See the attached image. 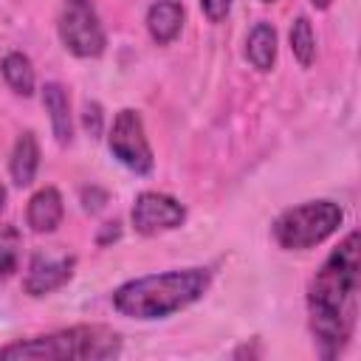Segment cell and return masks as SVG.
Instances as JSON below:
<instances>
[{
	"label": "cell",
	"instance_id": "1",
	"mask_svg": "<svg viewBox=\"0 0 361 361\" xmlns=\"http://www.w3.org/2000/svg\"><path fill=\"white\" fill-rule=\"evenodd\" d=\"M358 231H350L338 248L322 262L307 288L310 330L319 344L322 358H336L355 330L358 313V282H361V257H358Z\"/></svg>",
	"mask_w": 361,
	"mask_h": 361
},
{
	"label": "cell",
	"instance_id": "2",
	"mask_svg": "<svg viewBox=\"0 0 361 361\" xmlns=\"http://www.w3.org/2000/svg\"><path fill=\"white\" fill-rule=\"evenodd\" d=\"M212 274L206 268H175L130 279L113 290V307L127 319H166L209 290Z\"/></svg>",
	"mask_w": 361,
	"mask_h": 361
},
{
	"label": "cell",
	"instance_id": "3",
	"mask_svg": "<svg viewBox=\"0 0 361 361\" xmlns=\"http://www.w3.org/2000/svg\"><path fill=\"white\" fill-rule=\"evenodd\" d=\"M121 353V336L113 333L110 327L102 324H76L65 327L48 336H34V338H20L6 347H0V358H14V361H65V358H113Z\"/></svg>",
	"mask_w": 361,
	"mask_h": 361
},
{
	"label": "cell",
	"instance_id": "4",
	"mask_svg": "<svg viewBox=\"0 0 361 361\" xmlns=\"http://www.w3.org/2000/svg\"><path fill=\"white\" fill-rule=\"evenodd\" d=\"M344 212L333 200H307L302 206L285 209L274 220V240L285 251H305L324 243L333 231H338Z\"/></svg>",
	"mask_w": 361,
	"mask_h": 361
},
{
	"label": "cell",
	"instance_id": "5",
	"mask_svg": "<svg viewBox=\"0 0 361 361\" xmlns=\"http://www.w3.org/2000/svg\"><path fill=\"white\" fill-rule=\"evenodd\" d=\"M59 39L79 59H96L104 54L107 37L96 14L93 0H62L59 8Z\"/></svg>",
	"mask_w": 361,
	"mask_h": 361
},
{
	"label": "cell",
	"instance_id": "6",
	"mask_svg": "<svg viewBox=\"0 0 361 361\" xmlns=\"http://www.w3.org/2000/svg\"><path fill=\"white\" fill-rule=\"evenodd\" d=\"M107 147H110L113 158L118 164H124L130 172H135V175H147L152 169V164H155L152 147H149L147 133H144L141 113L133 110V107H124V110L116 113L110 135H107Z\"/></svg>",
	"mask_w": 361,
	"mask_h": 361
},
{
	"label": "cell",
	"instance_id": "7",
	"mask_svg": "<svg viewBox=\"0 0 361 361\" xmlns=\"http://www.w3.org/2000/svg\"><path fill=\"white\" fill-rule=\"evenodd\" d=\"M130 220L138 234L152 237V234L178 228L186 220V209H183V203H178L175 197H169L164 192H141L133 203Z\"/></svg>",
	"mask_w": 361,
	"mask_h": 361
},
{
	"label": "cell",
	"instance_id": "8",
	"mask_svg": "<svg viewBox=\"0 0 361 361\" xmlns=\"http://www.w3.org/2000/svg\"><path fill=\"white\" fill-rule=\"evenodd\" d=\"M76 268V257L73 254H62V251H37L28 262V274L23 279V290L28 296H48L51 290L62 288Z\"/></svg>",
	"mask_w": 361,
	"mask_h": 361
},
{
	"label": "cell",
	"instance_id": "9",
	"mask_svg": "<svg viewBox=\"0 0 361 361\" xmlns=\"http://www.w3.org/2000/svg\"><path fill=\"white\" fill-rule=\"evenodd\" d=\"M65 206H62V195L54 186H42L31 195L28 209H25V220L31 226V231L37 234H51L56 231V226L62 223Z\"/></svg>",
	"mask_w": 361,
	"mask_h": 361
},
{
	"label": "cell",
	"instance_id": "10",
	"mask_svg": "<svg viewBox=\"0 0 361 361\" xmlns=\"http://www.w3.org/2000/svg\"><path fill=\"white\" fill-rule=\"evenodd\" d=\"M183 28V6L175 0H155L147 11V31L158 45H169Z\"/></svg>",
	"mask_w": 361,
	"mask_h": 361
},
{
	"label": "cell",
	"instance_id": "11",
	"mask_svg": "<svg viewBox=\"0 0 361 361\" xmlns=\"http://www.w3.org/2000/svg\"><path fill=\"white\" fill-rule=\"evenodd\" d=\"M42 104L48 110V118H51V127H54L56 141L59 144H71V138H73V118H71L68 90L59 82H45V87H42Z\"/></svg>",
	"mask_w": 361,
	"mask_h": 361
},
{
	"label": "cell",
	"instance_id": "12",
	"mask_svg": "<svg viewBox=\"0 0 361 361\" xmlns=\"http://www.w3.org/2000/svg\"><path fill=\"white\" fill-rule=\"evenodd\" d=\"M37 166H39V147H37V138L34 133H20L17 141H14V149H11V161H8V172H11V180L14 186H31L34 175H37Z\"/></svg>",
	"mask_w": 361,
	"mask_h": 361
},
{
	"label": "cell",
	"instance_id": "13",
	"mask_svg": "<svg viewBox=\"0 0 361 361\" xmlns=\"http://www.w3.org/2000/svg\"><path fill=\"white\" fill-rule=\"evenodd\" d=\"M245 59L257 71H271L276 62V31L271 23H257L245 39Z\"/></svg>",
	"mask_w": 361,
	"mask_h": 361
},
{
	"label": "cell",
	"instance_id": "14",
	"mask_svg": "<svg viewBox=\"0 0 361 361\" xmlns=\"http://www.w3.org/2000/svg\"><path fill=\"white\" fill-rule=\"evenodd\" d=\"M0 73L6 79V85L17 93V96H31L34 93V85H37V76H34V65L25 54L20 51H11L3 56L0 62Z\"/></svg>",
	"mask_w": 361,
	"mask_h": 361
},
{
	"label": "cell",
	"instance_id": "15",
	"mask_svg": "<svg viewBox=\"0 0 361 361\" xmlns=\"http://www.w3.org/2000/svg\"><path fill=\"white\" fill-rule=\"evenodd\" d=\"M290 51L302 68H310L316 59V34L307 17H296L290 25Z\"/></svg>",
	"mask_w": 361,
	"mask_h": 361
},
{
	"label": "cell",
	"instance_id": "16",
	"mask_svg": "<svg viewBox=\"0 0 361 361\" xmlns=\"http://www.w3.org/2000/svg\"><path fill=\"white\" fill-rule=\"evenodd\" d=\"M20 231L14 226L0 228V276H11L20 265Z\"/></svg>",
	"mask_w": 361,
	"mask_h": 361
},
{
	"label": "cell",
	"instance_id": "17",
	"mask_svg": "<svg viewBox=\"0 0 361 361\" xmlns=\"http://www.w3.org/2000/svg\"><path fill=\"white\" fill-rule=\"evenodd\" d=\"M82 124H85V130H87L90 138H99L102 135V130H104V113H102V104L99 102H87L85 104Z\"/></svg>",
	"mask_w": 361,
	"mask_h": 361
},
{
	"label": "cell",
	"instance_id": "18",
	"mask_svg": "<svg viewBox=\"0 0 361 361\" xmlns=\"http://www.w3.org/2000/svg\"><path fill=\"white\" fill-rule=\"evenodd\" d=\"M82 203H85V212L96 214L104 203H107V192L99 189V186H90V189H82Z\"/></svg>",
	"mask_w": 361,
	"mask_h": 361
},
{
	"label": "cell",
	"instance_id": "19",
	"mask_svg": "<svg viewBox=\"0 0 361 361\" xmlns=\"http://www.w3.org/2000/svg\"><path fill=\"white\" fill-rule=\"evenodd\" d=\"M200 8L212 23H220V20H226V14L231 8V0H200Z\"/></svg>",
	"mask_w": 361,
	"mask_h": 361
},
{
	"label": "cell",
	"instance_id": "20",
	"mask_svg": "<svg viewBox=\"0 0 361 361\" xmlns=\"http://www.w3.org/2000/svg\"><path fill=\"white\" fill-rule=\"evenodd\" d=\"M118 237H121V223H118V220H113V223H104V226H102V231H99L96 243H99V245H110V243H116Z\"/></svg>",
	"mask_w": 361,
	"mask_h": 361
},
{
	"label": "cell",
	"instance_id": "21",
	"mask_svg": "<svg viewBox=\"0 0 361 361\" xmlns=\"http://www.w3.org/2000/svg\"><path fill=\"white\" fill-rule=\"evenodd\" d=\"M310 3H313L319 11H324V8H330V3H333V0H310Z\"/></svg>",
	"mask_w": 361,
	"mask_h": 361
},
{
	"label": "cell",
	"instance_id": "22",
	"mask_svg": "<svg viewBox=\"0 0 361 361\" xmlns=\"http://www.w3.org/2000/svg\"><path fill=\"white\" fill-rule=\"evenodd\" d=\"M6 197H8V192H6V186L0 183V212L6 209Z\"/></svg>",
	"mask_w": 361,
	"mask_h": 361
},
{
	"label": "cell",
	"instance_id": "23",
	"mask_svg": "<svg viewBox=\"0 0 361 361\" xmlns=\"http://www.w3.org/2000/svg\"><path fill=\"white\" fill-rule=\"evenodd\" d=\"M262 3H274V0H262Z\"/></svg>",
	"mask_w": 361,
	"mask_h": 361
}]
</instances>
